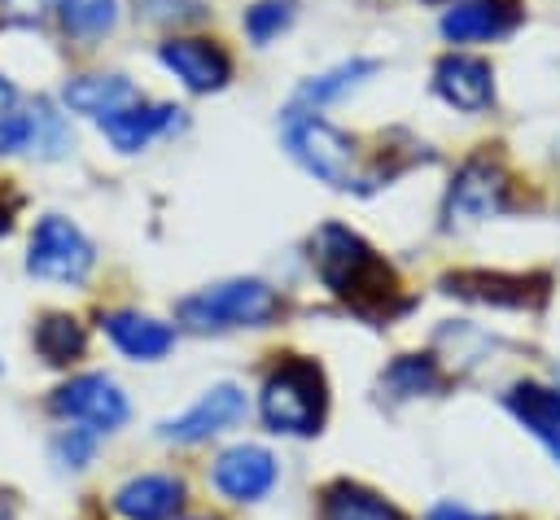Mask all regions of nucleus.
<instances>
[{
  "instance_id": "nucleus-1",
  "label": "nucleus",
  "mask_w": 560,
  "mask_h": 520,
  "mask_svg": "<svg viewBox=\"0 0 560 520\" xmlns=\"http://www.w3.org/2000/svg\"><path fill=\"white\" fill-rule=\"evenodd\" d=\"M311 267L337 302H346L354 315H363L372 323L389 319L407 306L398 293L394 267L346 223H324L311 236Z\"/></svg>"
},
{
  "instance_id": "nucleus-2",
  "label": "nucleus",
  "mask_w": 560,
  "mask_h": 520,
  "mask_svg": "<svg viewBox=\"0 0 560 520\" xmlns=\"http://www.w3.org/2000/svg\"><path fill=\"white\" fill-rule=\"evenodd\" d=\"M258 415L271 433L315 437L328 415V385L315 358H284L267 371L258 389Z\"/></svg>"
},
{
  "instance_id": "nucleus-3",
  "label": "nucleus",
  "mask_w": 560,
  "mask_h": 520,
  "mask_svg": "<svg viewBox=\"0 0 560 520\" xmlns=\"http://www.w3.org/2000/svg\"><path fill=\"white\" fill-rule=\"evenodd\" d=\"M280 135H284V149L293 153V162L302 170H311L315 179H324L328 188H341V192H363V170H359V144L332 127L328 118H319L315 109H284L280 118Z\"/></svg>"
},
{
  "instance_id": "nucleus-4",
  "label": "nucleus",
  "mask_w": 560,
  "mask_h": 520,
  "mask_svg": "<svg viewBox=\"0 0 560 520\" xmlns=\"http://www.w3.org/2000/svg\"><path fill=\"white\" fill-rule=\"evenodd\" d=\"M276 315H280V297L262 280H223L175 302V319L192 332L267 328Z\"/></svg>"
},
{
  "instance_id": "nucleus-5",
  "label": "nucleus",
  "mask_w": 560,
  "mask_h": 520,
  "mask_svg": "<svg viewBox=\"0 0 560 520\" xmlns=\"http://www.w3.org/2000/svg\"><path fill=\"white\" fill-rule=\"evenodd\" d=\"M96 262L92 240L61 214H44L31 232L26 249V271L35 280H57V284H83Z\"/></svg>"
},
{
  "instance_id": "nucleus-6",
  "label": "nucleus",
  "mask_w": 560,
  "mask_h": 520,
  "mask_svg": "<svg viewBox=\"0 0 560 520\" xmlns=\"http://www.w3.org/2000/svg\"><path fill=\"white\" fill-rule=\"evenodd\" d=\"M503 210H508V170L486 153L468 157L446 188L442 223L446 227H472V223H486Z\"/></svg>"
},
{
  "instance_id": "nucleus-7",
  "label": "nucleus",
  "mask_w": 560,
  "mask_h": 520,
  "mask_svg": "<svg viewBox=\"0 0 560 520\" xmlns=\"http://www.w3.org/2000/svg\"><path fill=\"white\" fill-rule=\"evenodd\" d=\"M48 411L70 419V424H88L96 433H114V428L127 424L131 402L105 371H83V376H70L66 385L52 389Z\"/></svg>"
},
{
  "instance_id": "nucleus-8",
  "label": "nucleus",
  "mask_w": 560,
  "mask_h": 520,
  "mask_svg": "<svg viewBox=\"0 0 560 520\" xmlns=\"http://www.w3.org/2000/svg\"><path fill=\"white\" fill-rule=\"evenodd\" d=\"M245 415H249V398H245V389H241V385H214V389H206L188 411L162 419L158 433H162V441L197 446V441H206V437H214V433L241 424Z\"/></svg>"
},
{
  "instance_id": "nucleus-9",
  "label": "nucleus",
  "mask_w": 560,
  "mask_h": 520,
  "mask_svg": "<svg viewBox=\"0 0 560 520\" xmlns=\"http://www.w3.org/2000/svg\"><path fill=\"white\" fill-rule=\"evenodd\" d=\"M210 485L232 503H258L276 489V454L249 441L228 446L210 468Z\"/></svg>"
},
{
  "instance_id": "nucleus-10",
  "label": "nucleus",
  "mask_w": 560,
  "mask_h": 520,
  "mask_svg": "<svg viewBox=\"0 0 560 520\" xmlns=\"http://www.w3.org/2000/svg\"><path fill=\"white\" fill-rule=\"evenodd\" d=\"M158 61L188 92H219L232 79V57L210 39H166L158 44Z\"/></svg>"
},
{
  "instance_id": "nucleus-11",
  "label": "nucleus",
  "mask_w": 560,
  "mask_h": 520,
  "mask_svg": "<svg viewBox=\"0 0 560 520\" xmlns=\"http://www.w3.org/2000/svg\"><path fill=\"white\" fill-rule=\"evenodd\" d=\"M433 92L464 109V114H481L490 101H494V74H490V61L481 57H468V52H446L438 57L433 66Z\"/></svg>"
},
{
  "instance_id": "nucleus-12",
  "label": "nucleus",
  "mask_w": 560,
  "mask_h": 520,
  "mask_svg": "<svg viewBox=\"0 0 560 520\" xmlns=\"http://www.w3.org/2000/svg\"><path fill=\"white\" fill-rule=\"evenodd\" d=\"M521 22L516 0H455L442 13V35L451 44H477V39H499Z\"/></svg>"
},
{
  "instance_id": "nucleus-13",
  "label": "nucleus",
  "mask_w": 560,
  "mask_h": 520,
  "mask_svg": "<svg viewBox=\"0 0 560 520\" xmlns=\"http://www.w3.org/2000/svg\"><path fill=\"white\" fill-rule=\"evenodd\" d=\"M503 406L516 415V424L547 446V454L560 463V389L538 380H516L503 393Z\"/></svg>"
},
{
  "instance_id": "nucleus-14",
  "label": "nucleus",
  "mask_w": 560,
  "mask_h": 520,
  "mask_svg": "<svg viewBox=\"0 0 560 520\" xmlns=\"http://www.w3.org/2000/svg\"><path fill=\"white\" fill-rule=\"evenodd\" d=\"M179 507H184V481L166 472H144L114 489V511L122 520H175Z\"/></svg>"
},
{
  "instance_id": "nucleus-15",
  "label": "nucleus",
  "mask_w": 560,
  "mask_h": 520,
  "mask_svg": "<svg viewBox=\"0 0 560 520\" xmlns=\"http://www.w3.org/2000/svg\"><path fill=\"white\" fill-rule=\"evenodd\" d=\"M101 332L127 358H136V363H158L175 345V328L153 319V315H140V310H109V315H101Z\"/></svg>"
},
{
  "instance_id": "nucleus-16",
  "label": "nucleus",
  "mask_w": 560,
  "mask_h": 520,
  "mask_svg": "<svg viewBox=\"0 0 560 520\" xmlns=\"http://www.w3.org/2000/svg\"><path fill=\"white\" fill-rule=\"evenodd\" d=\"M61 96H66V105L74 114H88L92 122H105V118H114V114H122V109L144 101L136 92V83L122 79V74H79V79L66 83Z\"/></svg>"
},
{
  "instance_id": "nucleus-17",
  "label": "nucleus",
  "mask_w": 560,
  "mask_h": 520,
  "mask_svg": "<svg viewBox=\"0 0 560 520\" xmlns=\"http://www.w3.org/2000/svg\"><path fill=\"white\" fill-rule=\"evenodd\" d=\"M442 288L451 297H468V302H486V306H538L542 297H529V280L525 275H499V271H455L442 275Z\"/></svg>"
},
{
  "instance_id": "nucleus-18",
  "label": "nucleus",
  "mask_w": 560,
  "mask_h": 520,
  "mask_svg": "<svg viewBox=\"0 0 560 520\" xmlns=\"http://www.w3.org/2000/svg\"><path fill=\"white\" fill-rule=\"evenodd\" d=\"M319 520H407V516L359 481H332L319 494Z\"/></svg>"
},
{
  "instance_id": "nucleus-19",
  "label": "nucleus",
  "mask_w": 560,
  "mask_h": 520,
  "mask_svg": "<svg viewBox=\"0 0 560 520\" xmlns=\"http://www.w3.org/2000/svg\"><path fill=\"white\" fill-rule=\"evenodd\" d=\"M175 122H179V109H175V105H149V101H140V105H131V109L105 118L101 131L114 140V149L136 153V149H144L153 135L171 131Z\"/></svg>"
},
{
  "instance_id": "nucleus-20",
  "label": "nucleus",
  "mask_w": 560,
  "mask_h": 520,
  "mask_svg": "<svg viewBox=\"0 0 560 520\" xmlns=\"http://www.w3.org/2000/svg\"><path fill=\"white\" fill-rule=\"evenodd\" d=\"M442 385V367L433 354H398L385 371H381V393L389 402H407L420 393H433Z\"/></svg>"
},
{
  "instance_id": "nucleus-21",
  "label": "nucleus",
  "mask_w": 560,
  "mask_h": 520,
  "mask_svg": "<svg viewBox=\"0 0 560 520\" xmlns=\"http://www.w3.org/2000/svg\"><path fill=\"white\" fill-rule=\"evenodd\" d=\"M381 66L376 61H368V57H354V61H341V66H332V70H324V74H315V79H306L302 87H298V101H293V109H319V105H328V101H337V96H346L350 87H359L368 74H376Z\"/></svg>"
},
{
  "instance_id": "nucleus-22",
  "label": "nucleus",
  "mask_w": 560,
  "mask_h": 520,
  "mask_svg": "<svg viewBox=\"0 0 560 520\" xmlns=\"http://www.w3.org/2000/svg\"><path fill=\"white\" fill-rule=\"evenodd\" d=\"M35 350H39L44 363L70 367L74 358H83L88 332H83V323H79L74 315H44V319L35 323Z\"/></svg>"
},
{
  "instance_id": "nucleus-23",
  "label": "nucleus",
  "mask_w": 560,
  "mask_h": 520,
  "mask_svg": "<svg viewBox=\"0 0 560 520\" xmlns=\"http://www.w3.org/2000/svg\"><path fill=\"white\" fill-rule=\"evenodd\" d=\"M70 127H66V118L48 105V101H39V105H31V157H44V162H52V157H61V153H70Z\"/></svg>"
},
{
  "instance_id": "nucleus-24",
  "label": "nucleus",
  "mask_w": 560,
  "mask_h": 520,
  "mask_svg": "<svg viewBox=\"0 0 560 520\" xmlns=\"http://www.w3.org/2000/svg\"><path fill=\"white\" fill-rule=\"evenodd\" d=\"M61 9V22L70 35H83V39H96L105 31H114L118 22V0H57Z\"/></svg>"
},
{
  "instance_id": "nucleus-25",
  "label": "nucleus",
  "mask_w": 560,
  "mask_h": 520,
  "mask_svg": "<svg viewBox=\"0 0 560 520\" xmlns=\"http://www.w3.org/2000/svg\"><path fill=\"white\" fill-rule=\"evenodd\" d=\"M293 13H298L293 0H258L254 9H245V35L254 44H267L271 35H280L293 22Z\"/></svg>"
},
{
  "instance_id": "nucleus-26",
  "label": "nucleus",
  "mask_w": 560,
  "mask_h": 520,
  "mask_svg": "<svg viewBox=\"0 0 560 520\" xmlns=\"http://www.w3.org/2000/svg\"><path fill=\"white\" fill-rule=\"evenodd\" d=\"M96 428H88V424H70V428H61L57 433V441H52V459L61 463V468H88L92 463V454H96Z\"/></svg>"
},
{
  "instance_id": "nucleus-27",
  "label": "nucleus",
  "mask_w": 560,
  "mask_h": 520,
  "mask_svg": "<svg viewBox=\"0 0 560 520\" xmlns=\"http://www.w3.org/2000/svg\"><path fill=\"white\" fill-rule=\"evenodd\" d=\"M26 149H31V109L26 114H18V109L0 114V157L26 153Z\"/></svg>"
},
{
  "instance_id": "nucleus-28",
  "label": "nucleus",
  "mask_w": 560,
  "mask_h": 520,
  "mask_svg": "<svg viewBox=\"0 0 560 520\" xmlns=\"http://www.w3.org/2000/svg\"><path fill=\"white\" fill-rule=\"evenodd\" d=\"M140 9L153 22H197L201 17V4L197 0H140Z\"/></svg>"
},
{
  "instance_id": "nucleus-29",
  "label": "nucleus",
  "mask_w": 560,
  "mask_h": 520,
  "mask_svg": "<svg viewBox=\"0 0 560 520\" xmlns=\"http://www.w3.org/2000/svg\"><path fill=\"white\" fill-rule=\"evenodd\" d=\"M424 520H494V516H481V511H468L459 503H438L424 511Z\"/></svg>"
},
{
  "instance_id": "nucleus-30",
  "label": "nucleus",
  "mask_w": 560,
  "mask_h": 520,
  "mask_svg": "<svg viewBox=\"0 0 560 520\" xmlns=\"http://www.w3.org/2000/svg\"><path fill=\"white\" fill-rule=\"evenodd\" d=\"M0 4H4L9 13H18V17H39L52 0H0Z\"/></svg>"
},
{
  "instance_id": "nucleus-31",
  "label": "nucleus",
  "mask_w": 560,
  "mask_h": 520,
  "mask_svg": "<svg viewBox=\"0 0 560 520\" xmlns=\"http://www.w3.org/2000/svg\"><path fill=\"white\" fill-rule=\"evenodd\" d=\"M13 210H18V197H9V192L0 188V236L13 227Z\"/></svg>"
},
{
  "instance_id": "nucleus-32",
  "label": "nucleus",
  "mask_w": 560,
  "mask_h": 520,
  "mask_svg": "<svg viewBox=\"0 0 560 520\" xmlns=\"http://www.w3.org/2000/svg\"><path fill=\"white\" fill-rule=\"evenodd\" d=\"M13 96H18V92H13V83L0 74V114H9V109H13Z\"/></svg>"
},
{
  "instance_id": "nucleus-33",
  "label": "nucleus",
  "mask_w": 560,
  "mask_h": 520,
  "mask_svg": "<svg viewBox=\"0 0 560 520\" xmlns=\"http://www.w3.org/2000/svg\"><path fill=\"white\" fill-rule=\"evenodd\" d=\"M0 520H18V511H13V498H4V494H0Z\"/></svg>"
},
{
  "instance_id": "nucleus-34",
  "label": "nucleus",
  "mask_w": 560,
  "mask_h": 520,
  "mask_svg": "<svg viewBox=\"0 0 560 520\" xmlns=\"http://www.w3.org/2000/svg\"><path fill=\"white\" fill-rule=\"evenodd\" d=\"M175 520H210V516H175Z\"/></svg>"
}]
</instances>
